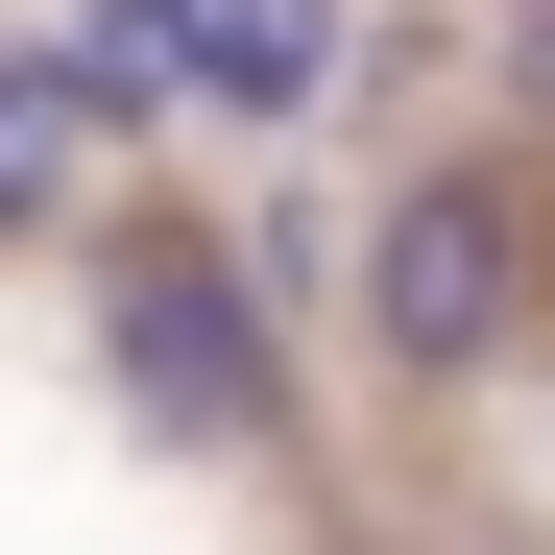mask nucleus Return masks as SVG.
<instances>
[{
  "instance_id": "1",
  "label": "nucleus",
  "mask_w": 555,
  "mask_h": 555,
  "mask_svg": "<svg viewBox=\"0 0 555 555\" xmlns=\"http://www.w3.org/2000/svg\"><path fill=\"white\" fill-rule=\"evenodd\" d=\"M98 387L169 435V459H291V314L218 218H98Z\"/></svg>"
},
{
  "instance_id": "2",
  "label": "nucleus",
  "mask_w": 555,
  "mask_h": 555,
  "mask_svg": "<svg viewBox=\"0 0 555 555\" xmlns=\"http://www.w3.org/2000/svg\"><path fill=\"white\" fill-rule=\"evenodd\" d=\"M362 362H387L411 411H459L483 362H531V314H555V194L531 169H483V145H435L387 218H362Z\"/></svg>"
},
{
  "instance_id": "3",
  "label": "nucleus",
  "mask_w": 555,
  "mask_h": 555,
  "mask_svg": "<svg viewBox=\"0 0 555 555\" xmlns=\"http://www.w3.org/2000/svg\"><path fill=\"white\" fill-rule=\"evenodd\" d=\"M121 121H169L121 49H0V242H73V218H98V145Z\"/></svg>"
},
{
  "instance_id": "4",
  "label": "nucleus",
  "mask_w": 555,
  "mask_h": 555,
  "mask_svg": "<svg viewBox=\"0 0 555 555\" xmlns=\"http://www.w3.org/2000/svg\"><path fill=\"white\" fill-rule=\"evenodd\" d=\"M194 98L218 121H338L362 98V0H194Z\"/></svg>"
},
{
  "instance_id": "5",
  "label": "nucleus",
  "mask_w": 555,
  "mask_h": 555,
  "mask_svg": "<svg viewBox=\"0 0 555 555\" xmlns=\"http://www.w3.org/2000/svg\"><path fill=\"white\" fill-rule=\"evenodd\" d=\"M507 121L555 145V0H507Z\"/></svg>"
},
{
  "instance_id": "6",
  "label": "nucleus",
  "mask_w": 555,
  "mask_h": 555,
  "mask_svg": "<svg viewBox=\"0 0 555 555\" xmlns=\"http://www.w3.org/2000/svg\"><path fill=\"white\" fill-rule=\"evenodd\" d=\"M459 555H507V531H459Z\"/></svg>"
}]
</instances>
